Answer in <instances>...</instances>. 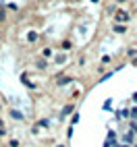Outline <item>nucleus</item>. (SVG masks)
I'll list each match as a JSON object with an SVG mask.
<instances>
[{
	"label": "nucleus",
	"instance_id": "12",
	"mask_svg": "<svg viewBox=\"0 0 137 147\" xmlns=\"http://www.w3.org/2000/svg\"><path fill=\"white\" fill-rule=\"evenodd\" d=\"M133 102H137V93H135V95H133Z\"/></svg>",
	"mask_w": 137,
	"mask_h": 147
},
{
	"label": "nucleus",
	"instance_id": "14",
	"mask_svg": "<svg viewBox=\"0 0 137 147\" xmlns=\"http://www.w3.org/2000/svg\"><path fill=\"white\" fill-rule=\"evenodd\" d=\"M58 147H62V145H58Z\"/></svg>",
	"mask_w": 137,
	"mask_h": 147
},
{
	"label": "nucleus",
	"instance_id": "13",
	"mask_svg": "<svg viewBox=\"0 0 137 147\" xmlns=\"http://www.w3.org/2000/svg\"><path fill=\"white\" fill-rule=\"evenodd\" d=\"M119 2H121V4H125V2H127V0H119Z\"/></svg>",
	"mask_w": 137,
	"mask_h": 147
},
{
	"label": "nucleus",
	"instance_id": "11",
	"mask_svg": "<svg viewBox=\"0 0 137 147\" xmlns=\"http://www.w3.org/2000/svg\"><path fill=\"white\" fill-rule=\"evenodd\" d=\"M11 147H19V141H17V139H13V141H11Z\"/></svg>",
	"mask_w": 137,
	"mask_h": 147
},
{
	"label": "nucleus",
	"instance_id": "6",
	"mask_svg": "<svg viewBox=\"0 0 137 147\" xmlns=\"http://www.w3.org/2000/svg\"><path fill=\"white\" fill-rule=\"evenodd\" d=\"M4 21H6V11L0 8V23H4Z\"/></svg>",
	"mask_w": 137,
	"mask_h": 147
},
{
	"label": "nucleus",
	"instance_id": "9",
	"mask_svg": "<svg viewBox=\"0 0 137 147\" xmlns=\"http://www.w3.org/2000/svg\"><path fill=\"white\" fill-rule=\"evenodd\" d=\"M127 56H131V58H133V56H137V50H135V48H131V50L127 52Z\"/></svg>",
	"mask_w": 137,
	"mask_h": 147
},
{
	"label": "nucleus",
	"instance_id": "5",
	"mask_svg": "<svg viewBox=\"0 0 137 147\" xmlns=\"http://www.w3.org/2000/svg\"><path fill=\"white\" fill-rule=\"evenodd\" d=\"M27 40H29V42H37V33H35V31H29V33H27Z\"/></svg>",
	"mask_w": 137,
	"mask_h": 147
},
{
	"label": "nucleus",
	"instance_id": "1",
	"mask_svg": "<svg viewBox=\"0 0 137 147\" xmlns=\"http://www.w3.org/2000/svg\"><path fill=\"white\" fill-rule=\"evenodd\" d=\"M129 19H131V17H129V13H127V11H119V13L114 15V21H116V23H121V25H125L127 21H129Z\"/></svg>",
	"mask_w": 137,
	"mask_h": 147
},
{
	"label": "nucleus",
	"instance_id": "10",
	"mask_svg": "<svg viewBox=\"0 0 137 147\" xmlns=\"http://www.w3.org/2000/svg\"><path fill=\"white\" fill-rule=\"evenodd\" d=\"M37 68H46V60H40V62H37Z\"/></svg>",
	"mask_w": 137,
	"mask_h": 147
},
{
	"label": "nucleus",
	"instance_id": "2",
	"mask_svg": "<svg viewBox=\"0 0 137 147\" xmlns=\"http://www.w3.org/2000/svg\"><path fill=\"white\" fill-rule=\"evenodd\" d=\"M11 116H13L15 120H23V114L19 112V110H11Z\"/></svg>",
	"mask_w": 137,
	"mask_h": 147
},
{
	"label": "nucleus",
	"instance_id": "3",
	"mask_svg": "<svg viewBox=\"0 0 137 147\" xmlns=\"http://www.w3.org/2000/svg\"><path fill=\"white\" fill-rule=\"evenodd\" d=\"M58 85H66V83H71V77H58Z\"/></svg>",
	"mask_w": 137,
	"mask_h": 147
},
{
	"label": "nucleus",
	"instance_id": "8",
	"mask_svg": "<svg viewBox=\"0 0 137 147\" xmlns=\"http://www.w3.org/2000/svg\"><path fill=\"white\" fill-rule=\"evenodd\" d=\"M68 112H73V106H71V104H68V106H64V110H62V116H66Z\"/></svg>",
	"mask_w": 137,
	"mask_h": 147
},
{
	"label": "nucleus",
	"instance_id": "4",
	"mask_svg": "<svg viewBox=\"0 0 137 147\" xmlns=\"http://www.w3.org/2000/svg\"><path fill=\"white\" fill-rule=\"evenodd\" d=\"M114 31H116V33H125V31H127V27L121 25V23H116V25H114Z\"/></svg>",
	"mask_w": 137,
	"mask_h": 147
},
{
	"label": "nucleus",
	"instance_id": "7",
	"mask_svg": "<svg viewBox=\"0 0 137 147\" xmlns=\"http://www.w3.org/2000/svg\"><path fill=\"white\" fill-rule=\"evenodd\" d=\"M71 40H66V42H62V50H71Z\"/></svg>",
	"mask_w": 137,
	"mask_h": 147
}]
</instances>
